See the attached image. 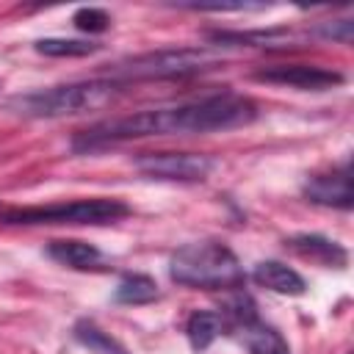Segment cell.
Wrapping results in <instances>:
<instances>
[{
	"instance_id": "8992f818",
	"label": "cell",
	"mask_w": 354,
	"mask_h": 354,
	"mask_svg": "<svg viewBox=\"0 0 354 354\" xmlns=\"http://www.w3.org/2000/svg\"><path fill=\"white\" fill-rule=\"evenodd\" d=\"M136 169L152 180L202 183L216 169V160L202 152H144L136 158Z\"/></svg>"
},
{
	"instance_id": "ac0fdd59",
	"label": "cell",
	"mask_w": 354,
	"mask_h": 354,
	"mask_svg": "<svg viewBox=\"0 0 354 354\" xmlns=\"http://www.w3.org/2000/svg\"><path fill=\"white\" fill-rule=\"evenodd\" d=\"M75 28L77 30H86V33H102L108 25H111V17L105 8H97V6H83L75 11L72 17Z\"/></svg>"
},
{
	"instance_id": "6da1fadb",
	"label": "cell",
	"mask_w": 354,
	"mask_h": 354,
	"mask_svg": "<svg viewBox=\"0 0 354 354\" xmlns=\"http://www.w3.org/2000/svg\"><path fill=\"white\" fill-rule=\"evenodd\" d=\"M160 116H163L166 136L216 133V130H232V127L252 124L257 119V105L243 94L221 91V94L160 108Z\"/></svg>"
},
{
	"instance_id": "277c9868",
	"label": "cell",
	"mask_w": 354,
	"mask_h": 354,
	"mask_svg": "<svg viewBox=\"0 0 354 354\" xmlns=\"http://www.w3.org/2000/svg\"><path fill=\"white\" fill-rule=\"evenodd\" d=\"M221 64V55L210 47H166V50H152L133 55L122 61L113 72L116 83L127 80H174V77H188L207 72Z\"/></svg>"
},
{
	"instance_id": "5bb4252c",
	"label": "cell",
	"mask_w": 354,
	"mask_h": 354,
	"mask_svg": "<svg viewBox=\"0 0 354 354\" xmlns=\"http://www.w3.org/2000/svg\"><path fill=\"white\" fill-rule=\"evenodd\" d=\"M113 299L119 304H130V307H138V304H149L158 299V285L152 277L147 274H127L119 285H116V293Z\"/></svg>"
},
{
	"instance_id": "ba28073f",
	"label": "cell",
	"mask_w": 354,
	"mask_h": 354,
	"mask_svg": "<svg viewBox=\"0 0 354 354\" xmlns=\"http://www.w3.org/2000/svg\"><path fill=\"white\" fill-rule=\"evenodd\" d=\"M304 196L313 205H324V207H340L348 210L351 207V174H348V163H343L340 169H332L326 174H315L304 183Z\"/></svg>"
},
{
	"instance_id": "3957f363",
	"label": "cell",
	"mask_w": 354,
	"mask_h": 354,
	"mask_svg": "<svg viewBox=\"0 0 354 354\" xmlns=\"http://www.w3.org/2000/svg\"><path fill=\"white\" fill-rule=\"evenodd\" d=\"M169 277L185 288L232 290L243 285V268L235 252L218 241H196L180 246L169 260Z\"/></svg>"
},
{
	"instance_id": "7a4b0ae2",
	"label": "cell",
	"mask_w": 354,
	"mask_h": 354,
	"mask_svg": "<svg viewBox=\"0 0 354 354\" xmlns=\"http://www.w3.org/2000/svg\"><path fill=\"white\" fill-rule=\"evenodd\" d=\"M122 91V83L113 77L108 80H80V83H64V86H50L39 91L19 94L8 102L22 116L30 119H58V116H77L88 111H100L111 105Z\"/></svg>"
},
{
	"instance_id": "4fadbf2b",
	"label": "cell",
	"mask_w": 354,
	"mask_h": 354,
	"mask_svg": "<svg viewBox=\"0 0 354 354\" xmlns=\"http://www.w3.org/2000/svg\"><path fill=\"white\" fill-rule=\"evenodd\" d=\"M221 329H224L221 315H218V313H210V310H196V313H191V318H188V324H185L188 343H191V348H196V351H205V348L221 335Z\"/></svg>"
},
{
	"instance_id": "5b68a950",
	"label": "cell",
	"mask_w": 354,
	"mask_h": 354,
	"mask_svg": "<svg viewBox=\"0 0 354 354\" xmlns=\"http://www.w3.org/2000/svg\"><path fill=\"white\" fill-rule=\"evenodd\" d=\"M130 207L122 199L94 196V199H75L58 205H36L19 207L0 216L3 224H113L124 218Z\"/></svg>"
},
{
	"instance_id": "9a60e30c",
	"label": "cell",
	"mask_w": 354,
	"mask_h": 354,
	"mask_svg": "<svg viewBox=\"0 0 354 354\" xmlns=\"http://www.w3.org/2000/svg\"><path fill=\"white\" fill-rule=\"evenodd\" d=\"M75 340L83 348H88L91 354H127V348L116 337H111L105 329H100L94 321H77L75 324Z\"/></svg>"
},
{
	"instance_id": "7c38bea8",
	"label": "cell",
	"mask_w": 354,
	"mask_h": 354,
	"mask_svg": "<svg viewBox=\"0 0 354 354\" xmlns=\"http://www.w3.org/2000/svg\"><path fill=\"white\" fill-rule=\"evenodd\" d=\"M288 243L301 257L318 260L324 266H346V257H348L346 249L337 241H329V238H321V235H296Z\"/></svg>"
},
{
	"instance_id": "8fae6325",
	"label": "cell",
	"mask_w": 354,
	"mask_h": 354,
	"mask_svg": "<svg viewBox=\"0 0 354 354\" xmlns=\"http://www.w3.org/2000/svg\"><path fill=\"white\" fill-rule=\"evenodd\" d=\"M218 44H238V47H290L299 36L288 28H268V30H218L213 33Z\"/></svg>"
},
{
	"instance_id": "d6986e66",
	"label": "cell",
	"mask_w": 354,
	"mask_h": 354,
	"mask_svg": "<svg viewBox=\"0 0 354 354\" xmlns=\"http://www.w3.org/2000/svg\"><path fill=\"white\" fill-rule=\"evenodd\" d=\"M180 8H191V11H257L266 6H260V3H180Z\"/></svg>"
},
{
	"instance_id": "52a82bcc",
	"label": "cell",
	"mask_w": 354,
	"mask_h": 354,
	"mask_svg": "<svg viewBox=\"0 0 354 354\" xmlns=\"http://www.w3.org/2000/svg\"><path fill=\"white\" fill-rule=\"evenodd\" d=\"M254 80L260 83H274V86H288V88H301V91H326L343 83V75L326 66H310V64H279V66H266L254 72Z\"/></svg>"
},
{
	"instance_id": "e0dca14e",
	"label": "cell",
	"mask_w": 354,
	"mask_h": 354,
	"mask_svg": "<svg viewBox=\"0 0 354 354\" xmlns=\"http://www.w3.org/2000/svg\"><path fill=\"white\" fill-rule=\"evenodd\" d=\"M97 50H100V44L86 41V39H39L36 41V53L53 55V58H80V55H91Z\"/></svg>"
},
{
	"instance_id": "9c48e42d",
	"label": "cell",
	"mask_w": 354,
	"mask_h": 354,
	"mask_svg": "<svg viewBox=\"0 0 354 354\" xmlns=\"http://www.w3.org/2000/svg\"><path fill=\"white\" fill-rule=\"evenodd\" d=\"M47 257L75 268V271H102L108 268V257L88 241H75V238H64V241H50L47 243Z\"/></svg>"
},
{
	"instance_id": "2e32d148",
	"label": "cell",
	"mask_w": 354,
	"mask_h": 354,
	"mask_svg": "<svg viewBox=\"0 0 354 354\" xmlns=\"http://www.w3.org/2000/svg\"><path fill=\"white\" fill-rule=\"evenodd\" d=\"M243 332H246L249 354H290V346L285 343V337L274 326L252 321L249 326H243Z\"/></svg>"
},
{
	"instance_id": "ffe728a7",
	"label": "cell",
	"mask_w": 354,
	"mask_h": 354,
	"mask_svg": "<svg viewBox=\"0 0 354 354\" xmlns=\"http://www.w3.org/2000/svg\"><path fill=\"white\" fill-rule=\"evenodd\" d=\"M351 19H335V22H324L318 28V36L324 39H332V41H340V44H348L351 41Z\"/></svg>"
},
{
	"instance_id": "30bf717a",
	"label": "cell",
	"mask_w": 354,
	"mask_h": 354,
	"mask_svg": "<svg viewBox=\"0 0 354 354\" xmlns=\"http://www.w3.org/2000/svg\"><path fill=\"white\" fill-rule=\"evenodd\" d=\"M252 279L260 288H266L271 293H279V296H301L307 290L304 277L296 268H290V266H285L279 260H263V263H257L254 271H252Z\"/></svg>"
}]
</instances>
